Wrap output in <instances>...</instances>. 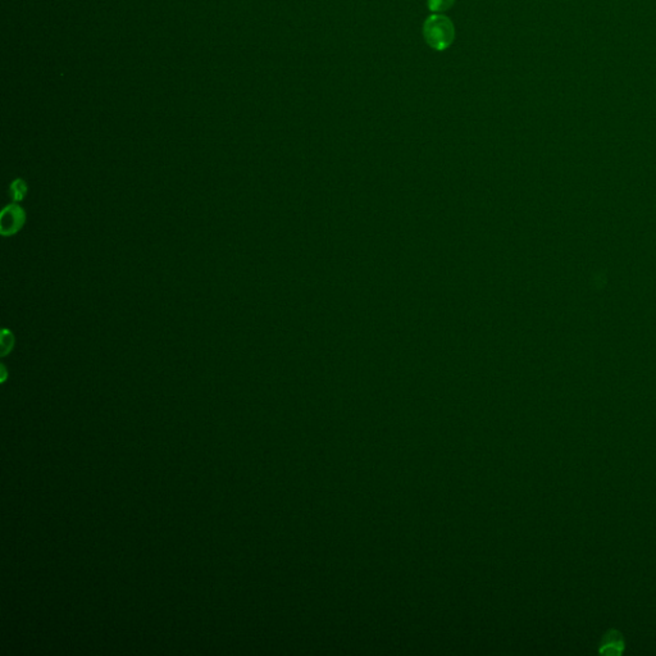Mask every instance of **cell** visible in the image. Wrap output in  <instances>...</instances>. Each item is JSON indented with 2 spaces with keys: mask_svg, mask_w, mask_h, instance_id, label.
Instances as JSON below:
<instances>
[{
  "mask_svg": "<svg viewBox=\"0 0 656 656\" xmlns=\"http://www.w3.org/2000/svg\"><path fill=\"white\" fill-rule=\"evenodd\" d=\"M26 190H27V188H26L25 182L22 181V180H17V181L13 182L9 194L12 196L13 201H22L24 196H25Z\"/></svg>",
  "mask_w": 656,
  "mask_h": 656,
  "instance_id": "cell-5",
  "label": "cell"
},
{
  "mask_svg": "<svg viewBox=\"0 0 656 656\" xmlns=\"http://www.w3.org/2000/svg\"><path fill=\"white\" fill-rule=\"evenodd\" d=\"M455 0H428V9L433 13H443L449 11L454 6Z\"/></svg>",
  "mask_w": 656,
  "mask_h": 656,
  "instance_id": "cell-4",
  "label": "cell"
},
{
  "mask_svg": "<svg viewBox=\"0 0 656 656\" xmlns=\"http://www.w3.org/2000/svg\"><path fill=\"white\" fill-rule=\"evenodd\" d=\"M423 35L427 44L432 49L443 51L453 44L455 39V29L449 17L443 14H433L425 19Z\"/></svg>",
  "mask_w": 656,
  "mask_h": 656,
  "instance_id": "cell-1",
  "label": "cell"
},
{
  "mask_svg": "<svg viewBox=\"0 0 656 656\" xmlns=\"http://www.w3.org/2000/svg\"><path fill=\"white\" fill-rule=\"evenodd\" d=\"M625 650V636L618 630L610 628L602 635L597 652L601 655L620 656Z\"/></svg>",
  "mask_w": 656,
  "mask_h": 656,
  "instance_id": "cell-2",
  "label": "cell"
},
{
  "mask_svg": "<svg viewBox=\"0 0 656 656\" xmlns=\"http://www.w3.org/2000/svg\"><path fill=\"white\" fill-rule=\"evenodd\" d=\"M25 214L22 208L17 206H6L1 213V232L4 235H12L19 231L24 225Z\"/></svg>",
  "mask_w": 656,
  "mask_h": 656,
  "instance_id": "cell-3",
  "label": "cell"
}]
</instances>
